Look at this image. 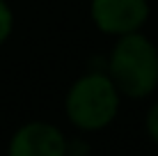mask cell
<instances>
[{
	"label": "cell",
	"instance_id": "3957f363",
	"mask_svg": "<svg viewBox=\"0 0 158 156\" xmlns=\"http://www.w3.org/2000/svg\"><path fill=\"white\" fill-rule=\"evenodd\" d=\"M149 16L147 0H92V19L108 35H131Z\"/></svg>",
	"mask_w": 158,
	"mask_h": 156
},
{
	"label": "cell",
	"instance_id": "7a4b0ae2",
	"mask_svg": "<svg viewBox=\"0 0 158 156\" xmlns=\"http://www.w3.org/2000/svg\"><path fill=\"white\" fill-rule=\"evenodd\" d=\"M119 108V90L106 74H87L76 80L67 96V115L78 129L96 131L108 126Z\"/></svg>",
	"mask_w": 158,
	"mask_h": 156
},
{
	"label": "cell",
	"instance_id": "5b68a950",
	"mask_svg": "<svg viewBox=\"0 0 158 156\" xmlns=\"http://www.w3.org/2000/svg\"><path fill=\"white\" fill-rule=\"evenodd\" d=\"M9 32H12V12L5 0H0V44L9 37Z\"/></svg>",
	"mask_w": 158,
	"mask_h": 156
},
{
	"label": "cell",
	"instance_id": "8992f818",
	"mask_svg": "<svg viewBox=\"0 0 158 156\" xmlns=\"http://www.w3.org/2000/svg\"><path fill=\"white\" fill-rule=\"evenodd\" d=\"M147 131H149V136L158 142V103L149 110V115H147Z\"/></svg>",
	"mask_w": 158,
	"mask_h": 156
},
{
	"label": "cell",
	"instance_id": "277c9868",
	"mask_svg": "<svg viewBox=\"0 0 158 156\" xmlns=\"http://www.w3.org/2000/svg\"><path fill=\"white\" fill-rule=\"evenodd\" d=\"M9 156H67V140L46 122L21 126L9 142Z\"/></svg>",
	"mask_w": 158,
	"mask_h": 156
},
{
	"label": "cell",
	"instance_id": "6da1fadb",
	"mask_svg": "<svg viewBox=\"0 0 158 156\" xmlns=\"http://www.w3.org/2000/svg\"><path fill=\"white\" fill-rule=\"evenodd\" d=\"M110 80L119 92L140 99L158 85V51L147 37L122 35L110 55Z\"/></svg>",
	"mask_w": 158,
	"mask_h": 156
}]
</instances>
